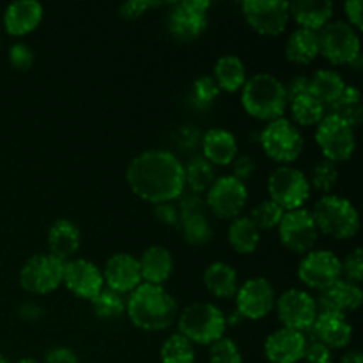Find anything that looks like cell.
I'll return each instance as SVG.
<instances>
[{
    "instance_id": "6da1fadb",
    "label": "cell",
    "mask_w": 363,
    "mask_h": 363,
    "mask_svg": "<svg viewBox=\"0 0 363 363\" xmlns=\"http://www.w3.org/2000/svg\"><path fill=\"white\" fill-rule=\"evenodd\" d=\"M126 179L135 195L162 204L181 197L184 191V165L174 152L149 149L131 160Z\"/></svg>"
},
{
    "instance_id": "7a4b0ae2",
    "label": "cell",
    "mask_w": 363,
    "mask_h": 363,
    "mask_svg": "<svg viewBox=\"0 0 363 363\" xmlns=\"http://www.w3.org/2000/svg\"><path fill=\"white\" fill-rule=\"evenodd\" d=\"M126 312L137 328L160 332L176 321L177 303L162 286L140 284L128 298Z\"/></svg>"
},
{
    "instance_id": "3957f363",
    "label": "cell",
    "mask_w": 363,
    "mask_h": 363,
    "mask_svg": "<svg viewBox=\"0 0 363 363\" xmlns=\"http://www.w3.org/2000/svg\"><path fill=\"white\" fill-rule=\"evenodd\" d=\"M241 103L255 119L275 121L287 108L286 85L273 74L257 73L245 82Z\"/></svg>"
},
{
    "instance_id": "277c9868",
    "label": "cell",
    "mask_w": 363,
    "mask_h": 363,
    "mask_svg": "<svg viewBox=\"0 0 363 363\" xmlns=\"http://www.w3.org/2000/svg\"><path fill=\"white\" fill-rule=\"evenodd\" d=\"M311 213L318 230L335 240H350L360 229L357 208L340 195H325L315 202Z\"/></svg>"
},
{
    "instance_id": "5b68a950",
    "label": "cell",
    "mask_w": 363,
    "mask_h": 363,
    "mask_svg": "<svg viewBox=\"0 0 363 363\" xmlns=\"http://www.w3.org/2000/svg\"><path fill=\"white\" fill-rule=\"evenodd\" d=\"M179 333L191 344H209L222 339L225 333L227 318L216 305L194 303L188 305L179 315Z\"/></svg>"
},
{
    "instance_id": "8992f818",
    "label": "cell",
    "mask_w": 363,
    "mask_h": 363,
    "mask_svg": "<svg viewBox=\"0 0 363 363\" xmlns=\"http://www.w3.org/2000/svg\"><path fill=\"white\" fill-rule=\"evenodd\" d=\"M261 144L266 155L275 162L291 163L303 151V135L300 128L286 117L269 121L261 133Z\"/></svg>"
},
{
    "instance_id": "52a82bcc",
    "label": "cell",
    "mask_w": 363,
    "mask_h": 363,
    "mask_svg": "<svg viewBox=\"0 0 363 363\" xmlns=\"http://www.w3.org/2000/svg\"><path fill=\"white\" fill-rule=\"evenodd\" d=\"M269 197L284 211L300 209L311 197V183L301 170L293 167H279L268 177Z\"/></svg>"
},
{
    "instance_id": "ba28073f",
    "label": "cell",
    "mask_w": 363,
    "mask_h": 363,
    "mask_svg": "<svg viewBox=\"0 0 363 363\" xmlns=\"http://www.w3.org/2000/svg\"><path fill=\"white\" fill-rule=\"evenodd\" d=\"M315 142L328 162H346L357 147L354 130L337 116L326 113L315 130Z\"/></svg>"
},
{
    "instance_id": "9c48e42d",
    "label": "cell",
    "mask_w": 363,
    "mask_h": 363,
    "mask_svg": "<svg viewBox=\"0 0 363 363\" xmlns=\"http://www.w3.org/2000/svg\"><path fill=\"white\" fill-rule=\"evenodd\" d=\"M319 52L332 64H351L360 55V35L346 21H330L319 34Z\"/></svg>"
},
{
    "instance_id": "30bf717a",
    "label": "cell",
    "mask_w": 363,
    "mask_h": 363,
    "mask_svg": "<svg viewBox=\"0 0 363 363\" xmlns=\"http://www.w3.org/2000/svg\"><path fill=\"white\" fill-rule=\"evenodd\" d=\"M64 262L52 254L32 255L20 269V284L27 293L48 294L62 284Z\"/></svg>"
},
{
    "instance_id": "8fae6325",
    "label": "cell",
    "mask_w": 363,
    "mask_h": 363,
    "mask_svg": "<svg viewBox=\"0 0 363 363\" xmlns=\"http://www.w3.org/2000/svg\"><path fill=\"white\" fill-rule=\"evenodd\" d=\"M275 307L284 328L296 330L301 333L311 330L319 312L315 298L301 289H287L277 298Z\"/></svg>"
},
{
    "instance_id": "7c38bea8",
    "label": "cell",
    "mask_w": 363,
    "mask_h": 363,
    "mask_svg": "<svg viewBox=\"0 0 363 363\" xmlns=\"http://www.w3.org/2000/svg\"><path fill=\"white\" fill-rule=\"evenodd\" d=\"M241 9L250 27L262 35L282 34L291 18L289 2L284 0H245Z\"/></svg>"
},
{
    "instance_id": "4fadbf2b",
    "label": "cell",
    "mask_w": 363,
    "mask_h": 363,
    "mask_svg": "<svg viewBox=\"0 0 363 363\" xmlns=\"http://www.w3.org/2000/svg\"><path fill=\"white\" fill-rule=\"evenodd\" d=\"M279 234L282 243L296 254H307L314 248L319 230L314 216L308 209L300 208L284 213L279 223Z\"/></svg>"
},
{
    "instance_id": "5bb4252c",
    "label": "cell",
    "mask_w": 363,
    "mask_h": 363,
    "mask_svg": "<svg viewBox=\"0 0 363 363\" xmlns=\"http://www.w3.org/2000/svg\"><path fill=\"white\" fill-rule=\"evenodd\" d=\"M298 277L312 289L323 291L342 279V264L332 250H311L300 261Z\"/></svg>"
},
{
    "instance_id": "9a60e30c",
    "label": "cell",
    "mask_w": 363,
    "mask_h": 363,
    "mask_svg": "<svg viewBox=\"0 0 363 363\" xmlns=\"http://www.w3.org/2000/svg\"><path fill=\"white\" fill-rule=\"evenodd\" d=\"M275 289L264 277H254L238 287L236 311L243 319L257 321L264 318L275 308Z\"/></svg>"
},
{
    "instance_id": "2e32d148",
    "label": "cell",
    "mask_w": 363,
    "mask_h": 363,
    "mask_svg": "<svg viewBox=\"0 0 363 363\" xmlns=\"http://www.w3.org/2000/svg\"><path fill=\"white\" fill-rule=\"evenodd\" d=\"M248 199L247 184L234 176L216 177L208 190V209L220 218H238Z\"/></svg>"
},
{
    "instance_id": "e0dca14e",
    "label": "cell",
    "mask_w": 363,
    "mask_h": 363,
    "mask_svg": "<svg viewBox=\"0 0 363 363\" xmlns=\"http://www.w3.org/2000/svg\"><path fill=\"white\" fill-rule=\"evenodd\" d=\"M208 0H184L174 6L169 13L167 25L177 39H195L208 27Z\"/></svg>"
},
{
    "instance_id": "ac0fdd59",
    "label": "cell",
    "mask_w": 363,
    "mask_h": 363,
    "mask_svg": "<svg viewBox=\"0 0 363 363\" xmlns=\"http://www.w3.org/2000/svg\"><path fill=\"white\" fill-rule=\"evenodd\" d=\"M307 342H321L330 350H342L353 339V326L342 314L318 312L314 325L305 332Z\"/></svg>"
},
{
    "instance_id": "d6986e66",
    "label": "cell",
    "mask_w": 363,
    "mask_h": 363,
    "mask_svg": "<svg viewBox=\"0 0 363 363\" xmlns=\"http://www.w3.org/2000/svg\"><path fill=\"white\" fill-rule=\"evenodd\" d=\"M62 282L74 296L84 300H92L105 286L101 269L87 259H73L64 262Z\"/></svg>"
},
{
    "instance_id": "ffe728a7",
    "label": "cell",
    "mask_w": 363,
    "mask_h": 363,
    "mask_svg": "<svg viewBox=\"0 0 363 363\" xmlns=\"http://www.w3.org/2000/svg\"><path fill=\"white\" fill-rule=\"evenodd\" d=\"M103 282L110 291L124 294L133 293L142 284V273L138 259L131 254H116L106 261L103 269Z\"/></svg>"
},
{
    "instance_id": "44dd1931",
    "label": "cell",
    "mask_w": 363,
    "mask_h": 363,
    "mask_svg": "<svg viewBox=\"0 0 363 363\" xmlns=\"http://www.w3.org/2000/svg\"><path fill=\"white\" fill-rule=\"evenodd\" d=\"M307 339L305 333L279 328L266 339L264 354L269 363H298L303 360Z\"/></svg>"
},
{
    "instance_id": "7402d4cb",
    "label": "cell",
    "mask_w": 363,
    "mask_h": 363,
    "mask_svg": "<svg viewBox=\"0 0 363 363\" xmlns=\"http://www.w3.org/2000/svg\"><path fill=\"white\" fill-rule=\"evenodd\" d=\"M363 301V293L358 284L347 282L340 279L333 286L319 291V298L315 300L319 312H332V314H342L353 312L360 308Z\"/></svg>"
},
{
    "instance_id": "603a6c76",
    "label": "cell",
    "mask_w": 363,
    "mask_h": 363,
    "mask_svg": "<svg viewBox=\"0 0 363 363\" xmlns=\"http://www.w3.org/2000/svg\"><path fill=\"white\" fill-rule=\"evenodd\" d=\"M202 156L213 165H229L236 160L238 140L229 130L211 128L201 138Z\"/></svg>"
},
{
    "instance_id": "cb8c5ba5",
    "label": "cell",
    "mask_w": 363,
    "mask_h": 363,
    "mask_svg": "<svg viewBox=\"0 0 363 363\" xmlns=\"http://www.w3.org/2000/svg\"><path fill=\"white\" fill-rule=\"evenodd\" d=\"M43 18V6L35 0H18L7 6L4 27L9 34L23 35L34 30Z\"/></svg>"
},
{
    "instance_id": "d4e9b609",
    "label": "cell",
    "mask_w": 363,
    "mask_h": 363,
    "mask_svg": "<svg viewBox=\"0 0 363 363\" xmlns=\"http://www.w3.org/2000/svg\"><path fill=\"white\" fill-rule=\"evenodd\" d=\"M138 264H140L142 280H145V284L162 286L172 275L174 259L165 247L155 245L142 254V257L138 259Z\"/></svg>"
},
{
    "instance_id": "484cf974",
    "label": "cell",
    "mask_w": 363,
    "mask_h": 363,
    "mask_svg": "<svg viewBox=\"0 0 363 363\" xmlns=\"http://www.w3.org/2000/svg\"><path fill=\"white\" fill-rule=\"evenodd\" d=\"M80 240L82 234L77 223L66 218L57 220L48 230L50 254L64 262L71 255L77 254V250L80 248Z\"/></svg>"
},
{
    "instance_id": "4316f807",
    "label": "cell",
    "mask_w": 363,
    "mask_h": 363,
    "mask_svg": "<svg viewBox=\"0 0 363 363\" xmlns=\"http://www.w3.org/2000/svg\"><path fill=\"white\" fill-rule=\"evenodd\" d=\"M289 13L301 28L318 32L332 20L333 4L330 0H296L289 4Z\"/></svg>"
},
{
    "instance_id": "83f0119b",
    "label": "cell",
    "mask_w": 363,
    "mask_h": 363,
    "mask_svg": "<svg viewBox=\"0 0 363 363\" xmlns=\"http://www.w3.org/2000/svg\"><path fill=\"white\" fill-rule=\"evenodd\" d=\"M204 286L216 298L236 296L240 287L236 269L227 262H213L204 272Z\"/></svg>"
},
{
    "instance_id": "f1b7e54d",
    "label": "cell",
    "mask_w": 363,
    "mask_h": 363,
    "mask_svg": "<svg viewBox=\"0 0 363 363\" xmlns=\"http://www.w3.org/2000/svg\"><path fill=\"white\" fill-rule=\"evenodd\" d=\"M319 55V32L296 28L286 43V57L294 64H308Z\"/></svg>"
},
{
    "instance_id": "f546056e",
    "label": "cell",
    "mask_w": 363,
    "mask_h": 363,
    "mask_svg": "<svg viewBox=\"0 0 363 363\" xmlns=\"http://www.w3.org/2000/svg\"><path fill=\"white\" fill-rule=\"evenodd\" d=\"M344 89H346V82L335 69L323 67L311 77V94L319 99L326 106V110L342 94Z\"/></svg>"
},
{
    "instance_id": "4dcf8cb0",
    "label": "cell",
    "mask_w": 363,
    "mask_h": 363,
    "mask_svg": "<svg viewBox=\"0 0 363 363\" xmlns=\"http://www.w3.org/2000/svg\"><path fill=\"white\" fill-rule=\"evenodd\" d=\"M215 82L223 91L234 92L241 89L247 82V69L240 57L223 55L215 62Z\"/></svg>"
},
{
    "instance_id": "1f68e13d",
    "label": "cell",
    "mask_w": 363,
    "mask_h": 363,
    "mask_svg": "<svg viewBox=\"0 0 363 363\" xmlns=\"http://www.w3.org/2000/svg\"><path fill=\"white\" fill-rule=\"evenodd\" d=\"M261 230L248 216H238L229 227V243L240 254H252L257 250Z\"/></svg>"
},
{
    "instance_id": "d6a6232c",
    "label": "cell",
    "mask_w": 363,
    "mask_h": 363,
    "mask_svg": "<svg viewBox=\"0 0 363 363\" xmlns=\"http://www.w3.org/2000/svg\"><path fill=\"white\" fill-rule=\"evenodd\" d=\"M330 113L342 119L344 123L350 124L351 128L358 126L362 123L363 117V105H362V94L357 87L346 85L342 94L328 106Z\"/></svg>"
},
{
    "instance_id": "836d02e7",
    "label": "cell",
    "mask_w": 363,
    "mask_h": 363,
    "mask_svg": "<svg viewBox=\"0 0 363 363\" xmlns=\"http://www.w3.org/2000/svg\"><path fill=\"white\" fill-rule=\"evenodd\" d=\"M287 105H289L291 113H293V123L300 124V126H314V124H319L323 121V117L328 113L326 112V106L319 99H315L311 92L296 96Z\"/></svg>"
},
{
    "instance_id": "e575fe53",
    "label": "cell",
    "mask_w": 363,
    "mask_h": 363,
    "mask_svg": "<svg viewBox=\"0 0 363 363\" xmlns=\"http://www.w3.org/2000/svg\"><path fill=\"white\" fill-rule=\"evenodd\" d=\"M215 179V165L209 163L204 156H191L184 165V184H188L194 194L199 195L208 191Z\"/></svg>"
},
{
    "instance_id": "d590c367",
    "label": "cell",
    "mask_w": 363,
    "mask_h": 363,
    "mask_svg": "<svg viewBox=\"0 0 363 363\" xmlns=\"http://www.w3.org/2000/svg\"><path fill=\"white\" fill-rule=\"evenodd\" d=\"M160 358H162V363H194V344L181 333H174L162 344Z\"/></svg>"
},
{
    "instance_id": "8d00e7d4",
    "label": "cell",
    "mask_w": 363,
    "mask_h": 363,
    "mask_svg": "<svg viewBox=\"0 0 363 363\" xmlns=\"http://www.w3.org/2000/svg\"><path fill=\"white\" fill-rule=\"evenodd\" d=\"M92 311L99 319H117L126 311V303L123 300V294L110 291L108 287H103L98 294L91 300Z\"/></svg>"
},
{
    "instance_id": "74e56055",
    "label": "cell",
    "mask_w": 363,
    "mask_h": 363,
    "mask_svg": "<svg viewBox=\"0 0 363 363\" xmlns=\"http://www.w3.org/2000/svg\"><path fill=\"white\" fill-rule=\"evenodd\" d=\"M181 230L184 240L190 245H206L213 238V227L208 215H191L179 218Z\"/></svg>"
},
{
    "instance_id": "f35d334b",
    "label": "cell",
    "mask_w": 363,
    "mask_h": 363,
    "mask_svg": "<svg viewBox=\"0 0 363 363\" xmlns=\"http://www.w3.org/2000/svg\"><path fill=\"white\" fill-rule=\"evenodd\" d=\"M284 213L286 211H284L279 204H275L272 199H268V201L259 202V204L252 209V213L248 218L255 223V227H257L259 230H262V229L269 230V229H273V227L279 225L280 220H282V216H284Z\"/></svg>"
},
{
    "instance_id": "ab89813d",
    "label": "cell",
    "mask_w": 363,
    "mask_h": 363,
    "mask_svg": "<svg viewBox=\"0 0 363 363\" xmlns=\"http://www.w3.org/2000/svg\"><path fill=\"white\" fill-rule=\"evenodd\" d=\"M337 181H339V170H337L335 163L328 162V160H323L318 165L312 169L311 176V188H315L318 191H332L335 188Z\"/></svg>"
},
{
    "instance_id": "60d3db41",
    "label": "cell",
    "mask_w": 363,
    "mask_h": 363,
    "mask_svg": "<svg viewBox=\"0 0 363 363\" xmlns=\"http://www.w3.org/2000/svg\"><path fill=\"white\" fill-rule=\"evenodd\" d=\"M209 363H243V357L233 339L222 337L209 346Z\"/></svg>"
},
{
    "instance_id": "b9f144b4",
    "label": "cell",
    "mask_w": 363,
    "mask_h": 363,
    "mask_svg": "<svg viewBox=\"0 0 363 363\" xmlns=\"http://www.w3.org/2000/svg\"><path fill=\"white\" fill-rule=\"evenodd\" d=\"M220 87L215 82V78L209 77V74H204V77H199L197 80L194 82V101L197 103L199 106H209L215 98L218 96Z\"/></svg>"
},
{
    "instance_id": "7bdbcfd3",
    "label": "cell",
    "mask_w": 363,
    "mask_h": 363,
    "mask_svg": "<svg viewBox=\"0 0 363 363\" xmlns=\"http://www.w3.org/2000/svg\"><path fill=\"white\" fill-rule=\"evenodd\" d=\"M342 264V277L344 280L353 284H360L363 279V252L362 248H354L353 252L346 255L344 261H340Z\"/></svg>"
},
{
    "instance_id": "ee69618b",
    "label": "cell",
    "mask_w": 363,
    "mask_h": 363,
    "mask_svg": "<svg viewBox=\"0 0 363 363\" xmlns=\"http://www.w3.org/2000/svg\"><path fill=\"white\" fill-rule=\"evenodd\" d=\"M179 218L191 215H208V204L204 199L197 194H186L181 197L179 202Z\"/></svg>"
},
{
    "instance_id": "f6af8a7d",
    "label": "cell",
    "mask_w": 363,
    "mask_h": 363,
    "mask_svg": "<svg viewBox=\"0 0 363 363\" xmlns=\"http://www.w3.org/2000/svg\"><path fill=\"white\" fill-rule=\"evenodd\" d=\"M9 60L18 69H28L34 64V52L25 43H14L9 48Z\"/></svg>"
},
{
    "instance_id": "bcb514c9",
    "label": "cell",
    "mask_w": 363,
    "mask_h": 363,
    "mask_svg": "<svg viewBox=\"0 0 363 363\" xmlns=\"http://www.w3.org/2000/svg\"><path fill=\"white\" fill-rule=\"evenodd\" d=\"M303 360L307 363H333V354L330 347L321 342H307Z\"/></svg>"
},
{
    "instance_id": "7dc6e473",
    "label": "cell",
    "mask_w": 363,
    "mask_h": 363,
    "mask_svg": "<svg viewBox=\"0 0 363 363\" xmlns=\"http://www.w3.org/2000/svg\"><path fill=\"white\" fill-rule=\"evenodd\" d=\"M311 92V77H305V74H296L289 80V84L286 85V94H287V103L293 98L300 94H307Z\"/></svg>"
},
{
    "instance_id": "c3c4849f",
    "label": "cell",
    "mask_w": 363,
    "mask_h": 363,
    "mask_svg": "<svg viewBox=\"0 0 363 363\" xmlns=\"http://www.w3.org/2000/svg\"><path fill=\"white\" fill-rule=\"evenodd\" d=\"M156 218L160 220L165 225H177L179 223V211H177L176 206L172 202H162V204H156L155 208Z\"/></svg>"
},
{
    "instance_id": "681fc988",
    "label": "cell",
    "mask_w": 363,
    "mask_h": 363,
    "mask_svg": "<svg viewBox=\"0 0 363 363\" xmlns=\"http://www.w3.org/2000/svg\"><path fill=\"white\" fill-rule=\"evenodd\" d=\"M233 169H234L233 176L236 177V179L243 181V183H245V179H248V177H250L252 174H254V170H255L254 158H252V156H248V155L240 156V158H236L233 162Z\"/></svg>"
},
{
    "instance_id": "f907efd6",
    "label": "cell",
    "mask_w": 363,
    "mask_h": 363,
    "mask_svg": "<svg viewBox=\"0 0 363 363\" xmlns=\"http://www.w3.org/2000/svg\"><path fill=\"white\" fill-rule=\"evenodd\" d=\"M158 6V2H149V0H131V2H126L121 6V14L124 18H137L144 13L149 7Z\"/></svg>"
},
{
    "instance_id": "816d5d0a",
    "label": "cell",
    "mask_w": 363,
    "mask_h": 363,
    "mask_svg": "<svg viewBox=\"0 0 363 363\" xmlns=\"http://www.w3.org/2000/svg\"><path fill=\"white\" fill-rule=\"evenodd\" d=\"M43 363H78L77 354L67 347H55L46 353L45 362Z\"/></svg>"
},
{
    "instance_id": "f5cc1de1",
    "label": "cell",
    "mask_w": 363,
    "mask_h": 363,
    "mask_svg": "<svg viewBox=\"0 0 363 363\" xmlns=\"http://www.w3.org/2000/svg\"><path fill=\"white\" fill-rule=\"evenodd\" d=\"M347 18H350V25L353 28L363 27V18H362V0H347L344 4Z\"/></svg>"
},
{
    "instance_id": "db71d44e",
    "label": "cell",
    "mask_w": 363,
    "mask_h": 363,
    "mask_svg": "<svg viewBox=\"0 0 363 363\" xmlns=\"http://www.w3.org/2000/svg\"><path fill=\"white\" fill-rule=\"evenodd\" d=\"M18 312H20V318L21 319H28V321H34V319L41 318L43 314V308L39 307L38 303H23L20 308H18Z\"/></svg>"
},
{
    "instance_id": "11a10c76",
    "label": "cell",
    "mask_w": 363,
    "mask_h": 363,
    "mask_svg": "<svg viewBox=\"0 0 363 363\" xmlns=\"http://www.w3.org/2000/svg\"><path fill=\"white\" fill-rule=\"evenodd\" d=\"M340 363H363V357L360 351H347V353L340 358Z\"/></svg>"
},
{
    "instance_id": "9f6ffc18",
    "label": "cell",
    "mask_w": 363,
    "mask_h": 363,
    "mask_svg": "<svg viewBox=\"0 0 363 363\" xmlns=\"http://www.w3.org/2000/svg\"><path fill=\"white\" fill-rule=\"evenodd\" d=\"M241 319H243V318H241V315H240V312H238V311H234V314L230 315L229 319H227V323H240Z\"/></svg>"
},
{
    "instance_id": "6f0895ef",
    "label": "cell",
    "mask_w": 363,
    "mask_h": 363,
    "mask_svg": "<svg viewBox=\"0 0 363 363\" xmlns=\"http://www.w3.org/2000/svg\"><path fill=\"white\" fill-rule=\"evenodd\" d=\"M16 363H38L34 360V358H21V360H18Z\"/></svg>"
},
{
    "instance_id": "680465c9",
    "label": "cell",
    "mask_w": 363,
    "mask_h": 363,
    "mask_svg": "<svg viewBox=\"0 0 363 363\" xmlns=\"http://www.w3.org/2000/svg\"><path fill=\"white\" fill-rule=\"evenodd\" d=\"M0 363H11L9 360H7V358L6 357H4V354L2 353H0Z\"/></svg>"
}]
</instances>
